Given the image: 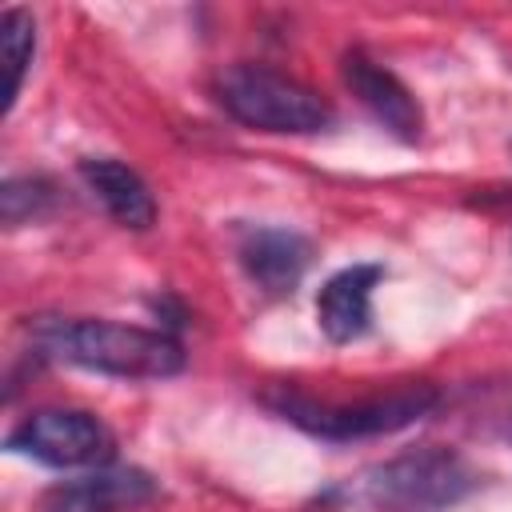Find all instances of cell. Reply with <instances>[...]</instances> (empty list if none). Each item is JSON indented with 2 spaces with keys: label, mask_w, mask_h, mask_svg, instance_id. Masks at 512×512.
<instances>
[{
  "label": "cell",
  "mask_w": 512,
  "mask_h": 512,
  "mask_svg": "<svg viewBox=\"0 0 512 512\" xmlns=\"http://www.w3.org/2000/svg\"><path fill=\"white\" fill-rule=\"evenodd\" d=\"M80 180L88 184V192L104 204V212L112 220H120L124 228H152L156 224V200L152 188L144 184V176L112 156H88L80 160Z\"/></svg>",
  "instance_id": "cell-10"
},
{
  "label": "cell",
  "mask_w": 512,
  "mask_h": 512,
  "mask_svg": "<svg viewBox=\"0 0 512 512\" xmlns=\"http://www.w3.org/2000/svg\"><path fill=\"white\" fill-rule=\"evenodd\" d=\"M4 444L48 468H104L116 452L108 424L80 408H40L24 416Z\"/></svg>",
  "instance_id": "cell-5"
},
{
  "label": "cell",
  "mask_w": 512,
  "mask_h": 512,
  "mask_svg": "<svg viewBox=\"0 0 512 512\" xmlns=\"http://www.w3.org/2000/svg\"><path fill=\"white\" fill-rule=\"evenodd\" d=\"M28 332L44 356L120 380H164L184 368V348L164 328L88 316H36Z\"/></svg>",
  "instance_id": "cell-1"
},
{
  "label": "cell",
  "mask_w": 512,
  "mask_h": 512,
  "mask_svg": "<svg viewBox=\"0 0 512 512\" xmlns=\"http://www.w3.org/2000/svg\"><path fill=\"white\" fill-rule=\"evenodd\" d=\"M156 496V480L140 468H96L60 480L40 496V512H136Z\"/></svg>",
  "instance_id": "cell-7"
},
{
  "label": "cell",
  "mask_w": 512,
  "mask_h": 512,
  "mask_svg": "<svg viewBox=\"0 0 512 512\" xmlns=\"http://www.w3.org/2000/svg\"><path fill=\"white\" fill-rule=\"evenodd\" d=\"M264 404L280 420L296 424L300 432L344 444V440L388 436V432H400V428L416 424L424 412H432L436 388L408 384V388H392L388 396H372V400H360V404H324V400H312V396L280 384V388L264 392Z\"/></svg>",
  "instance_id": "cell-2"
},
{
  "label": "cell",
  "mask_w": 512,
  "mask_h": 512,
  "mask_svg": "<svg viewBox=\"0 0 512 512\" xmlns=\"http://www.w3.org/2000/svg\"><path fill=\"white\" fill-rule=\"evenodd\" d=\"M472 468L448 448H412L376 464L364 480V496L384 512H444L472 492Z\"/></svg>",
  "instance_id": "cell-4"
},
{
  "label": "cell",
  "mask_w": 512,
  "mask_h": 512,
  "mask_svg": "<svg viewBox=\"0 0 512 512\" xmlns=\"http://www.w3.org/2000/svg\"><path fill=\"white\" fill-rule=\"evenodd\" d=\"M220 108L260 132H324L332 124V108L300 80L264 68V64H232L216 80Z\"/></svg>",
  "instance_id": "cell-3"
},
{
  "label": "cell",
  "mask_w": 512,
  "mask_h": 512,
  "mask_svg": "<svg viewBox=\"0 0 512 512\" xmlns=\"http://www.w3.org/2000/svg\"><path fill=\"white\" fill-rule=\"evenodd\" d=\"M376 264H352L324 280L316 296V324L332 344H352L372 324V288L380 284Z\"/></svg>",
  "instance_id": "cell-9"
},
{
  "label": "cell",
  "mask_w": 512,
  "mask_h": 512,
  "mask_svg": "<svg viewBox=\"0 0 512 512\" xmlns=\"http://www.w3.org/2000/svg\"><path fill=\"white\" fill-rule=\"evenodd\" d=\"M52 208V184L48 180H36V176H16V180H4L0 184V216L8 228L24 224V220H36Z\"/></svg>",
  "instance_id": "cell-12"
},
{
  "label": "cell",
  "mask_w": 512,
  "mask_h": 512,
  "mask_svg": "<svg viewBox=\"0 0 512 512\" xmlns=\"http://www.w3.org/2000/svg\"><path fill=\"white\" fill-rule=\"evenodd\" d=\"M248 280L268 292V296H288L296 292V284L304 280L308 272V260H312V244L292 232V228H244L240 236V248H236Z\"/></svg>",
  "instance_id": "cell-8"
},
{
  "label": "cell",
  "mask_w": 512,
  "mask_h": 512,
  "mask_svg": "<svg viewBox=\"0 0 512 512\" xmlns=\"http://www.w3.org/2000/svg\"><path fill=\"white\" fill-rule=\"evenodd\" d=\"M32 52H36V24H32V16L24 8H4V16H0V60H4V72H8L4 112L16 104V96L24 88Z\"/></svg>",
  "instance_id": "cell-11"
},
{
  "label": "cell",
  "mask_w": 512,
  "mask_h": 512,
  "mask_svg": "<svg viewBox=\"0 0 512 512\" xmlns=\"http://www.w3.org/2000/svg\"><path fill=\"white\" fill-rule=\"evenodd\" d=\"M344 84L368 108V116L380 128H388L396 140H404V144H416L420 140V132H424L420 100L412 96V88L396 72H388L384 64H376L368 52L352 48V52H344Z\"/></svg>",
  "instance_id": "cell-6"
}]
</instances>
